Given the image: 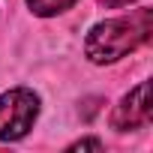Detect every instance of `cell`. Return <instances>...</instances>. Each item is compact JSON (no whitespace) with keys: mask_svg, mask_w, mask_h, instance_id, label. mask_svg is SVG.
<instances>
[{"mask_svg":"<svg viewBox=\"0 0 153 153\" xmlns=\"http://www.w3.org/2000/svg\"><path fill=\"white\" fill-rule=\"evenodd\" d=\"M150 33H153V12L135 9L132 15L99 21L84 39V54L99 66L114 63V60L126 57L129 51H135L138 45H144L150 39Z\"/></svg>","mask_w":153,"mask_h":153,"instance_id":"1","label":"cell"},{"mask_svg":"<svg viewBox=\"0 0 153 153\" xmlns=\"http://www.w3.org/2000/svg\"><path fill=\"white\" fill-rule=\"evenodd\" d=\"M39 117V96L27 87H15L0 96V141L24 138Z\"/></svg>","mask_w":153,"mask_h":153,"instance_id":"2","label":"cell"},{"mask_svg":"<svg viewBox=\"0 0 153 153\" xmlns=\"http://www.w3.org/2000/svg\"><path fill=\"white\" fill-rule=\"evenodd\" d=\"M147 123H150V87L147 81H141L117 102L111 114V126L117 132H132V129H144Z\"/></svg>","mask_w":153,"mask_h":153,"instance_id":"3","label":"cell"},{"mask_svg":"<svg viewBox=\"0 0 153 153\" xmlns=\"http://www.w3.org/2000/svg\"><path fill=\"white\" fill-rule=\"evenodd\" d=\"M75 3H78V0H27V6L33 9V15H42V18L60 15L69 6H75Z\"/></svg>","mask_w":153,"mask_h":153,"instance_id":"4","label":"cell"},{"mask_svg":"<svg viewBox=\"0 0 153 153\" xmlns=\"http://www.w3.org/2000/svg\"><path fill=\"white\" fill-rule=\"evenodd\" d=\"M87 147H93V150H102V141L99 138H87V141H75L69 150H87Z\"/></svg>","mask_w":153,"mask_h":153,"instance_id":"5","label":"cell"},{"mask_svg":"<svg viewBox=\"0 0 153 153\" xmlns=\"http://www.w3.org/2000/svg\"><path fill=\"white\" fill-rule=\"evenodd\" d=\"M99 3H105V6L117 9V6H126V3H135V0H99Z\"/></svg>","mask_w":153,"mask_h":153,"instance_id":"6","label":"cell"}]
</instances>
